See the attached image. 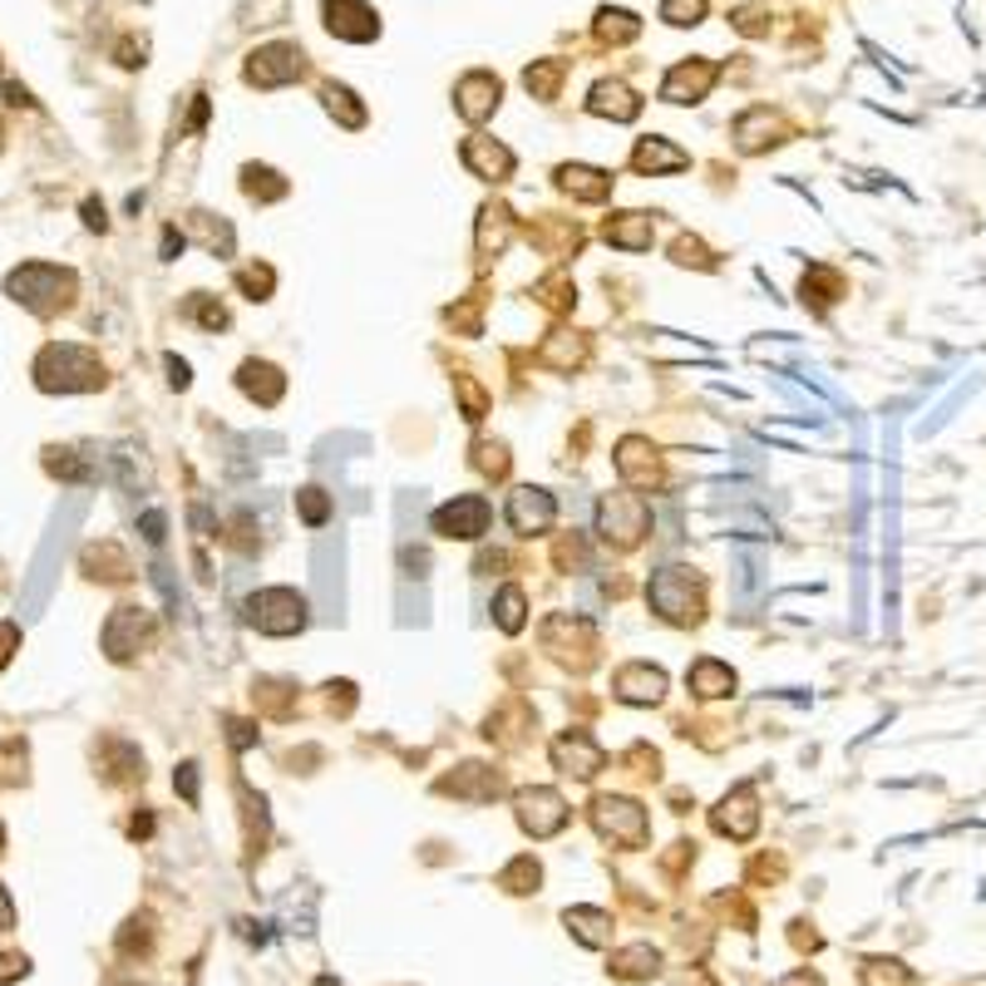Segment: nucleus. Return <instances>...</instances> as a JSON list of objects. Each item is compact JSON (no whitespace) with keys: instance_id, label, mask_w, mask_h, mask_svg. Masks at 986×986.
<instances>
[{"instance_id":"6e6d98bb","label":"nucleus","mask_w":986,"mask_h":986,"mask_svg":"<svg viewBox=\"0 0 986 986\" xmlns=\"http://www.w3.org/2000/svg\"><path fill=\"white\" fill-rule=\"evenodd\" d=\"M6 99H10V104H35L25 89H20V84H6Z\"/></svg>"},{"instance_id":"bb28decb","label":"nucleus","mask_w":986,"mask_h":986,"mask_svg":"<svg viewBox=\"0 0 986 986\" xmlns=\"http://www.w3.org/2000/svg\"><path fill=\"white\" fill-rule=\"evenodd\" d=\"M508 227H513L508 208H484L479 212V257H489V247H494V257L508 247Z\"/></svg>"},{"instance_id":"f03ea898","label":"nucleus","mask_w":986,"mask_h":986,"mask_svg":"<svg viewBox=\"0 0 986 986\" xmlns=\"http://www.w3.org/2000/svg\"><path fill=\"white\" fill-rule=\"evenodd\" d=\"M35 385L50 390V395H79V390H99L104 385V365L94 360L84 346H70V341H55L45 346L35 360Z\"/></svg>"},{"instance_id":"f3484780","label":"nucleus","mask_w":986,"mask_h":986,"mask_svg":"<svg viewBox=\"0 0 986 986\" xmlns=\"http://www.w3.org/2000/svg\"><path fill=\"white\" fill-rule=\"evenodd\" d=\"M464 163H469L474 173L484 178V183H503V178L513 173V153H508L503 144L484 139V134H474V139H464Z\"/></svg>"},{"instance_id":"9d476101","label":"nucleus","mask_w":986,"mask_h":986,"mask_svg":"<svg viewBox=\"0 0 986 986\" xmlns=\"http://www.w3.org/2000/svg\"><path fill=\"white\" fill-rule=\"evenodd\" d=\"M553 518H558L553 494H543V489H513L508 494V523H513V533H523V538L548 533Z\"/></svg>"},{"instance_id":"c9c22d12","label":"nucleus","mask_w":986,"mask_h":986,"mask_svg":"<svg viewBox=\"0 0 986 986\" xmlns=\"http://www.w3.org/2000/svg\"><path fill=\"white\" fill-rule=\"evenodd\" d=\"M834 291H839V277H834V272L814 267L809 277H804V301H814V306H829V301H834Z\"/></svg>"},{"instance_id":"864d4df0","label":"nucleus","mask_w":986,"mask_h":986,"mask_svg":"<svg viewBox=\"0 0 986 986\" xmlns=\"http://www.w3.org/2000/svg\"><path fill=\"white\" fill-rule=\"evenodd\" d=\"M84 222H89L94 232H104V208L99 203H84Z\"/></svg>"},{"instance_id":"2eb2a0df","label":"nucleus","mask_w":986,"mask_h":986,"mask_svg":"<svg viewBox=\"0 0 986 986\" xmlns=\"http://www.w3.org/2000/svg\"><path fill=\"white\" fill-rule=\"evenodd\" d=\"M326 25L331 35H346V40H375V10L365 0H326Z\"/></svg>"},{"instance_id":"20e7f679","label":"nucleus","mask_w":986,"mask_h":986,"mask_svg":"<svg viewBox=\"0 0 986 986\" xmlns=\"http://www.w3.org/2000/svg\"><path fill=\"white\" fill-rule=\"evenodd\" d=\"M597 528H602V538H607L612 548H636L646 538V528H651V508H646V498L642 494H612V498H602V508H597Z\"/></svg>"},{"instance_id":"58836bf2","label":"nucleus","mask_w":986,"mask_h":986,"mask_svg":"<svg viewBox=\"0 0 986 986\" xmlns=\"http://www.w3.org/2000/svg\"><path fill=\"white\" fill-rule=\"evenodd\" d=\"M272 282H277V277H272V267H242V272H237V286L252 296V301H267Z\"/></svg>"},{"instance_id":"603ef678","label":"nucleus","mask_w":986,"mask_h":986,"mask_svg":"<svg viewBox=\"0 0 986 986\" xmlns=\"http://www.w3.org/2000/svg\"><path fill=\"white\" fill-rule=\"evenodd\" d=\"M15 927V903H10V893L0 888V932H10Z\"/></svg>"},{"instance_id":"c756f323","label":"nucleus","mask_w":986,"mask_h":986,"mask_svg":"<svg viewBox=\"0 0 986 986\" xmlns=\"http://www.w3.org/2000/svg\"><path fill=\"white\" fill-rule=\"evenodd\" d=\"M582 356H587V346L577 341V336H568V331H558V341L553 346H543V365H553V370H572V365H582Z\"/></svg>"},{"instance_id":"a18cd8bd","label":"nucleus","mask_w":986,"mask_h":986,"mask_svg":"<svg viewBox=\"0 0 986 986\" xmlns=\"http://www.w3.org/2000/svg\"><path fill=\"white\" fill-rule=\"evenodd\" d=\"M15 646H20V627L15 622H0V671L10 666V656H15Z\"/></svg>"},{"instance_id":"8fccbe9b","label":"nucleus","mask_w":986,"mask_h":986,"mask_svg":"<svg viewBox=\"0 0 986 986\" xmlns=\"http://www.w3.org/2000/svg\"><path fill=\"white\" fill-rule=\"evenodd\" d=\"M227 730H232V745H237V750L257 740V735H252V725H247V720H227Z\"/></svg>"},{"instance_id":"9b49d317","label":"nucleus","mask_w":986,"mask_h":986,"mask_svg":"<svg viewBox=\"0 0 986 986\" xmlns=\"http://www.w3.org/2000/svg\"><path fill=\"white\" fill-rule=\"evenodd\" d=\"M301 50L296 45H267V50H257L252 55V65H247V79L252 84H262V89H272V84H291V79H301Z\"/></svg>"},{"instance_id":"4be33fe9","label":"nucleus","mask_w":986,"mask_h":986,"mask_svg":"<svg viewBox=\"0 0 986 986\" xmlns=\"http://www.w3.org/2000/svg\"><path fill=\"white\" fill-rule=\"evenodd\" d=\"M651 218L646 212H617V218H607V227H602V237L612 242V247L622 252H646L651 247Z\"/></svg>"},{"instance_id":"5701e85b","label":"nucleus","mask_w":986,"mask_h":986,"mask_svg":"<svg viewBox=\"0 0 986 986\" xmlns=\"http://www.w3.org/2000/svg\"><path fill=\"white\" fill-rule=\"evenodd\" d=\"M444 794H459V799H494L503 789V780L494 775L489 765H459L449 780H439Z\"/></svg>"},{"instance_id":"393cba45","label":"nucleus","mask_w":986,"mask_h":986,"mask_svg":"<svg viewBox=\"0 0 986 986\" xmlns=\"http://www.w3.org/2000/svg\"><path fill=\"white\" fill-rule=\"evenodd\" d=\"M691 163V158L681 153V148H671L666 139H642L636 144V153H632V168L636 173H681V168Z\"/></svg>"},{"instance_id":"79ce46f5","label":"nucleus","mask_w":986,"mask_h":986,"mask_svg":"<svg viewBox=\"0 0 986 986\" xmlns=\"http://www.w3.org/2000/svg\"><path fill=\"white\" fill-rule=\"evenodd\" d=\"M188 311H193L198 321L208 326V331H222V326H227V311H222L212 296H193V301H188Z\"/></svg>"},{"instance_id":"5fc2aeb1","label":"nucleus","mask_w":986,"mask_h":986,"mask_svg":"<svg viewBox=\"0 0 986 986\" xmlns=\"http://www.w3.org/2000/svg\"><path fill=\"white\" fill-rule=\"evenodd\" d=\"M178 252H183V237H178V232L168 227V232H163V257H178Z\"/></svg>"},{"instance_id":"c85d7f7f","label":"nucleus","mask_w":986,"mask_h":986,"mask_svg":"<svg viewBox=\"0 0 986 986\" xmlns=\"http://www.w3.org/2000/svg\"><path fill=\"white\" fill-rule=\"evenodd\" d=\"M568 927L577 932L587 947H602V942L612 937V918L607 913H597V908H572L568 913Z\"/></svg>"},{"instance_id":"7c9ffc66","label":"nucleus","mask_w":986,"mask_h":986,"mask_svg":"<svg viewBox=\"0 0 986 986\" xmlns=\"http://www.w3.org/2000/svg\"><path fill=\"white\" fill-rule=\"evenodd\" d=\"M193 232L208 242L212 257H232V227L227 222H212L208 212H193Z\"/></svg>"},{"instance_id":"7ed1b4c3","label":"nucleus","mask_w":986,"mask_h":986,"mask_svg":"<svg viewBox=\"0 0 986 986\" xmlns=\"http://www.w3.org/2000/svg\"><path fill=\"white\" fill-rule=\"evenodd\" d=\"M646 597H651L656 617H666L671 627H696V622H701V612H706L701 582H696L686 568H661L651 577V587H646Z\"/></svg>"},{"instance_id":"dca6fc26","label":"nucleus","mask_w":986,"mask_h":986,"mask_svg":"<svg viewBox=\"0 0 986 986\" xmlns=\"http://www.w3.org/2000/svg\"><path fill=\"white\" fill-rule=\"evenodd\" d=\"M617 474L632 484V489H651V484H661V459H656V449L646 439H622Z\"/></svg>"},{"instance_id":"423d86ee","label":"nucleus","mask_w":986,"mask_h":986,"mask_svg":"<svg viewBox=\"0 0 986 986\" xmlns=\"http://www.w3.org/2000/svg\"><path fill=\"white\" fill-rule=\"evenodd\" d=\"M247 622L267 636H291L306 627V597L291 587H267L247 602Z\"/></svg>"},{"instance_id":"f8f14e48","label":"nucleus","mask_w":986,"mask_h":986,"mask_svg":"<svg viewBox=\"0 0 986 986\" xmlns=\"http://www.w3.org/2000/svg\"><path fill=\"white\" fill-rule=\"evenodd\" d=\"M553 765L563 770V775H577V780H592L602 765H607V755H602V745L592 735H582V730H572V735H563L553 745Z\"/></svg>"},{"instance_id":"f704fd0d","label":"nucleus","mask_w":986,"mask_h":986,"mask_svg":"<svg viewBox=\"0 0 986 986\" xmlns=\"http://www.w3.org/2000/svg\"><path fill=\"white\" fill-rule=\"evenodd\" d=\"M656 952L651 947H632V952H622L617 957V977H656Z\"/></svg>"},{"instance_id":"72a5a7b5","label":"nucleus","mask_w":986,"mask_h":986,"mask_svg":"<svg viewBox=\"0 0 986 986\" xmlns=\"http://www.w3.org/2000/svg\"><path fill=\"white\" fill-rule=\"evenodd\" d=\"M351 99H356L351 89H336V84H331V89H326V109H331V114H341V124H346V129H360V124H365V109H360V104H351Z\"/></svg>"},{"instance_id":"6ab92c4d","label":"nucleus","mask_w":986,"mask_h":986,"mask_svg":"<svg viewBox=\"0 0 986 986\" xmlns=\"http://www.w3.org/2000/svg\"><path fill=\"white\" fill-rule=\"evenodd\" d=\"M498 94H503V89H498L494 74H484V70L479 74H464V79H459V114L469 124H484L498 109Z\"/></svg>"},{"instance_id":"37998d69","label":"nucleus","mask_w":986,"mask_h":986,"mask_svg":"<svg viewBox=\"0 0 986 986\" xmlns=\"http://www.w3.org/2000/svg\"><path fill=\"white\" fill-rule=\"evenodd\" d=\"M474 464H479L484 474H494V479H503V474H508V454H503V444H479V459H474Z\"/></svg>"},{"instance_id":"4c0bfd02","label":"nucleus","mask_w":986,"mask_h":986,"mask_svg":"<svg viewBox=\"0 0 986 986\" xmlns=\"http://www.w3.org/2000/svg\"><path fill=\"white\" fill-rule=\"evenodd\" d=\"M863 982L868 986H913V977H908L898 962H868L863 967Z\"/></svg>"},{"instance_id":"e433bc0d","label":"nucleus","mask_w":986,"mask_h":986,"mask_svg":"<svg viewBox=\"0 0 986 986\" xmlns=\"http://www.w3.org/2000/svg\"><path fill=\"white\" fill-rule=\"evenodd\" d=\"M503 888H513V893H533V888H538V863H533V858L508 863L503 868Z\"/></svg>"},{"instance_id":"4468645a","label":"nucleus","mask_w":986,"mask_h":986,"mask_svg":"<svg viewBox=\"0 0 986 986\" xmlns=\"http://www.w3.org/2000/svg\"><path fill=\"white\" fill-rule=\"evenodd\" d=\"M715 65H706V60H691V65H676L671 74H666V84H661V99H671V104H696V99H706V89L715 84Z\"/></svg>"},{"instance_id":"ddd939ff","label":"nucleus","mask_w":986,"mask_h":986,"mask_svg":"<svg viewBox=\"0 0 986 986\" xmlns=\"http://www.w3.org/2000/svg\"><path fill=\"white\" fill-rule=\"evenodd\" d=\"M612 691H617V701H627V706H656V701H661V691H666V676L656 671V666H646V661H632V666H622V671H617Z\"/></svg>"},{"instance_id":"13d9d810","label":"nucleus","mask_w":986,"mask_h":986,"mask_svg":"<svg viewBox=\"0 0 986 986\" xmlns=\"http://www.w3.org/2000/svg\"><path fill=\"white\" fill-rule=\"evenodd\" d=\"M0 139H6V124H0Z\"/></svg>"},{"instance_id":"a211bd4d","label":"nucleus","mask_w":986,"mask_h":986,"mask_svg":"<svg viewBox=\"0 0 986 986\" xmlns=\"http://www.w3.org/2000/svg\"><path fill=\"white\" fill-rule=\"evenodd\" d=\"M715 829H720V834H730V839H750V834L760 829L755 794H750V789L725 794V799H720V809H715Z\"/></svg>"},{"instance_id":"b1692460","label":"nucleus","mask_w":986,"mask_h":986,"mask_svg":"<svg viewBox=\"0 0 986 986\" xmlns=\"http://www.w3.org/2000/svg\"><path fill=\"white\" fill-rule=\"evenodd\" d=\"M558 183H563L572 198H582V203H602V198L612 193V173L587 168V163H563L558 168Z\"/></svg>"},{"instance_id":"de8ad7c7","label":"nucleus","mask_w":986,"mask_h":986,"mask_svg":"<svg viewBox=\"0 0 986 986\" xmlns=\"http://www.w3.org/2000/svg\"><path fill=\"white\" fill-rule=\"evenodd\" d=\"M173 784H178V789H183V799H188V804H198V765H183V770H178V780H173Z\"/></svg>"},{"instance_id":"c03bdc74","label":"nucleus","mask_w":986,"mask_h":986,"mask_svg":"<svg viewBox=\"0 0 986 986\" xmlns=\"http://www.w3.org/2000/svg\"><path fill=\"white\" fill-rule=\"evenodd\" d=\"M676 262H686V267H691V262H696V267H715V257H710V252H706L696 237H681V242H676Z\"/></svg>"},{"instance_id":"473e14b6","label":"nucleus","mask_w":986,"mask_h":986,"mask_svg":"<svg viewBox=\"0 0 986 986\" xmlns=\"http://www.w3.org/2000/svg\"><path fill=\"white\" fill-rule=\"evenodd\" d=\"M563 70H568L563 60H548V65H533V70H528V74H523V84L538 94V99H553V94H558V79H563Z\"/></svg>"},{"instance_id":"ea45409f","label":"nucleus","mask_w":986,"mask_h":986,"mask_svg":"<svg viewBox=\"0 0 986 986\" xmlns=\"http://www.w3.org/2000/svg\"><path fill=\"white\" fill-rule=\"evenodd\" d=\"M701 15H706V0H666L661 6V20H671V25H696Z\"/></svg>"},{"instance_id":"3c124183","label":"nucleus","mask_w":986,"mask_h":986,"mask_svg":"<svg viewBox=\"0 0 986 986\" xmlns=\"http://www.w3.org/2000/svg\"><path fill=\"white\" fill-rule=\"evenodd\" d=\"M168 380H173V385H178V390H188V360L168 356Z\"/></svg>"},{"instance_id":"a19ab883","label":"nucleus","mask_w":986,"mask_h":986,"mask_svg":"<svg viewBox=\"0 0 986 986\" xmlns=\"http://www.w3.org/2000/svg\"><path fill=\"white\" fill-rule=\"evenodd\" d=\"M296 508H301L306 523H326V513H331V498H326L321 489H301V494H296Z\"/></svg>"},{"instance_id":"0eeeda50","label":"nucleus","mask_w":986,"mask_h":986,"mask_svg":"<svg viewBox=\"0 0 986 986\" xmlns=\"http://www.w3.org/2000/svg\"><path fill=\"white\" fill-rule=\"evenodd\" d=\"M489 518H494L489 498H484V494H459L454 503L434 508V533H439V538H459V543H474V538L489 533Z\"/></svg>"},{"instance_id":"4d7b16f0","label":"nucleus","mask_w":986,"mask_h":986,"mask_svg":"<svg viewBox=\"0 0 986 986\" xmlns=\"http://www.w3.org/2000/svg\"><path fill=\"white\" fill-rule=\"evenodd\" d=\"M321 986H336V982H331V977H321Z\"/></svg>"},{"instance_id":"39448f33","label":"nucleus","mask_w":986,"mask_h":986,"mask_svg":"<svg viewBox=\"0 0 986 986\" xmlns=\"http://www.w3.org/2000/svg\"><path fill=\"white\" fill-rule=\"evenodd\" d=\"M592 824H597L602 839L627 844V848H646V839H651L646 809L636 799H612V794H597V799H592Z\"/></svg>"},{"instance_id":"49530a36","label":"nucleus","mask_w":986,"mask_h":986,"mask_svg":"<svg viewBox=\"0 0 986 986\" xmlns=\"http://www.w3.org/2000/svg\"><path fill=\"white\" fill-rule=\"evenodd\" d=\"M30 972V962L20 957V952H0V982H15V977H25Z\"/></svg>"},{"instance_id":"aec40b11","label":"nucleus","mask_w":986,"mask_h":986,"mask_svg":"<svg viewBox=\"0 0 986 986\" xmlns=\"http://www.w3.org/2000/svg\"><path fill=\"white\" fill-rule=\"evenodd\" d=\"M587 109L602 114V119H622V124H627V119H636V114H642V99H636V94L622 79H602L597 89H592Z\"/></svg>"},{"instance_id":"6e6552de","label":"nucleus","mask_w":986,"mask_h":986,"mask_svg":"<svg viewBox=\"0 0 986 986\" xmlns=\"http://www.w3.org/2000/svg\"><path fill=\"white\" fill-rule=\"evenodd\" d=\"M513 804H518V824H523L533 839H553V834L568 829V819H572L568 799L558 789H523Z\"/></svg>"},{"instance_id":"1a4fd4ad","label":"nucleus","mask_w":986,"mask_h":986,"mask_svg":"<svg viewBox=\"0 0 986 986\" xmlns=\"http://www.w3.org/2000/svg\"><path fill=\"white\" fill-rule=\"evenodd\" d=\"M153 636V622H148L144 607H119L109 617V627H104V651H109V661H134V651Z\"/></svg>"},{"instance_id":"f257e3e1","label":"nucleus","mask_w":986,"mask_h":986,"mask_svg":"<svg viewBox=\"0 0 986 986\" xmlns=\"http://www.w3.org/2000/svg\"><path fill=\"white\" fill-rule=\"evenodd\" d=\"M6 291L10 301H20L25 311L35 316H60L70 311L74 291H79V282H74L70 267H50V262H25V267H15L6 277Z\"/></svg>"},{"instance_id":"412c9836","label":"nucleus","mask_w":986,"mask_h":986,"mask_svg":"<svg viewBox=\"0 0 986 986\" xmlns=\"http://www.w3.org/2000/svg\"><path fill=\"white\" fill-rule=\"evenodd\" d=\"M237 385L247 390L257 405H277V400L286 395V375L277 365H267V360H247V365L237 370Z\"/></svg>"},{"instance_id":"a878e982","label":"nucleus","mask_w":986,"mask_h":986,"mask_svg":"<svg viewBox=\"0 0 986 986\" xmlns=\"http://www.w3.org/2000/svg\"><path fill=\"white\" fill-rule=\"evenodd\" d=\"M686 686H691V691L701 696V701H720V696L735 691V671L706 656V661H696L691 671H686Z\"/></svg>"},{"instance_id":"2f4dec72","label":"nucleus","mask_w":986,"mask_h":986,"mask_svg":"<svg viewBox=\"0 0 986 986\" xmlns=\"http://www.w3.org/2000/svg\"><path fill=\"white\" fill-rule=\"evenodd\" d=\"M494 612H498V627H503V632H523V612H528L523 587H503V592H498Z\"/></svg>"},{"instance_id":"09e8293b","label":"nucleus","mask_w":986,"mask_h":986,"mask_svg":"<svg viewBox=\"0 0 986 986\" xmlns=\"http://www.w3.org/2000/svg\"><path fill=\"white\" fill-rule=\"evenodd\" d=\"M163 528H168L163 513H144V538H148V543H163Z\"/></svg>"},{"instance_id":"cd10ccee","label":"nucleus","mask_w":986,"mask_h":986,"mask_svg":"<svg viewBox=\"0 0 986 986\" xmlns=\"http://www.w3.org/2000/svg\"><path fill=\"white\" fill-rule=\"evenodd\" d=\"M242 188H247V198H257V203H277V198H286V178L272 173V168H257V163L242 168Z\"/></svg>"}]
</instances>
